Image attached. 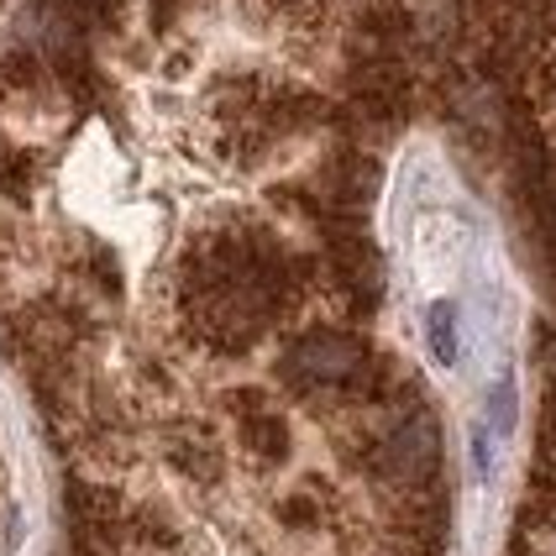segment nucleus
I'll return each instance as SVG.
<instances>
[{"label": "nucleus", "mask_w": 556, "mask_h": 556, "mask_svg": "<svg viewBox=\"0 0 556 556\" xmlns=\"http://www.w3.org/2000/svg\"><path fill=\"white\" fill-rule=\"evenodd\" d=\"M368 363H372V352L363 337H352V331H341V326H315V331H305V337L283 352L278 378H283L294 394H305V400L341 404V394L363 378Z\"/></svg>", "instance_id": "f257e3e1"}, {"label": "nucleus", "mask_w": 556, "mask_h": 556, "mask_svg": "<svg viewBox=\"0 0 556 556\" xmlns=\"http://www.w3.org/2000/svg\"><path fill=\"white\" fill-rule=\"evenodd\" d=\"M168 463L185 472L189 483H216L220 472H226V457H220L216 435L205 431V426H194V431H179L168 435Z\"/></svg>", "instance_id": "f03ea898"}, {"label": "nucleus", "mask_w": 556, "mask_h": 556, "mask_svg": "<svg viewBox=\"0 0 556 556\" xmlns=\"http://www.w3.org/2000/svg\"><path fill=\"white\" fill-rule=\"evenodd\" d=\"M237 441H242V452H248L257 467L289 463V446H294V435H289V426H283L278 409H263V415L237 420Z\"/></svg>", "instance_id": "7ed1b4c3"}, {"label": "nucleus", "mask_w": 556, "mask_h": 556, "mask_svg": "<svg viewBox=\"0 0 556 556\" xmlns=\"http://www.w3.org/2000/svg\"><path fill=\"white\" fill-rule=\"evenodd\" d=\"M426 337H431V352H435V363H457V309L446 305H431V315H426Z\"/></svg>", "instance_id": "20e7f679"}, {"label": "nucleus", "mask_w": 556, "mask_h": 556, "mask_svg": "<svg viewBox=\"0 0 556 556\" xmlns=\"http://www.w3.org/2000/svg\"><path fill=\"white\" fill-rule=\"evenodd\" d=\"M515 426V383L509 378H498L494 389V431H509Z\"/></svg>", "instance_id": "39448f33"}]
</instances>
